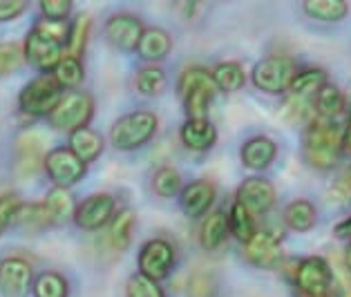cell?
<instances>
[{
    "label": "cell",
    "mask_w": 351,
    "mask_h": 297,
    "mask_svg": "<svg viewBox=\"0 0 351 297\" xmlns=\"http://www.w3.org/2000/svg\"><path fill=\"white\" fill-rule=\"evenodd\" d=\"M90 29H92L90 16L88 14L76 16L70 23V38H67V45H65V56H74V58L83 56L85 45H88V38H90Z\"/></svg>",
    "instance_id": "32"
},
{
    "label": "cell",
    "mask_w": 351,
    "mask_h": 297,
    "mask_svg": "<svg viewBox=\"0 0 351 297\" xmlns=\"http://www.w3.org/2000/svg\"><path fill=\"white\" fill-rule=\"evenodd\" d=\"M63 96V88L56 83L52 74H38L25 85L19 94V107L23 114L40 118L49 116Z\"/></svg>",
    "instance_id": "4"
},
{
    "label": "cell",
    "mask_w": 351,
    "mask_h": 297,
    "mask_svg": "<svg viewBox=\"0 0 351 297\" xmlns=\"http://www.w3.org/2000/svg\"><path fill=\"white\" fill-rule=\"evenodd\" d=\"M298 72L300 70H298L293 58L269 56L253 67L251 79H253L255 88L267 92V94H282V92H289Z\"/></svg>",
    "instance_id": "6"
},
{
    "label": "cell",
    "mask_w": 351,
    "mask_h": 297,
    "mask_svg": "<svg viewBox=\"0 0 351 297\" xmlns=\"http://www.w3.org/2000/svg\"><path fill=\"white\" fill-rule=\"evenodd\" d=\"M12 226L27 233H38L43 228L52 226V219H49L45 203H21L14 212Z\"/></svg>",
    "instance_id": "23"
},
{
    "label": "cell",
    "mask_w": 351,
    "mask_h": 297,
    "mask_svg": "<svg viewBox=\"0 0 351 297\" xmlns=\"http://www.w3.org/2000/svg\"><path fill=\"white\" fill-rule=\"evenodd\" d=\"M143 23L132 14H114L106 21V38L121 52H132L143 36Z\"/></svg>",
    "instance_id": "12"
},
{
    "label": "cell",
    "mask_w": 351,
    "mask_h": 297,
    "mask_svg": "<svg viewBox=\"0 0 351 297\" xmlns=\"http://www.w3.org/2000/svg\"><path fill=\"white\" fill-rule=\"evenodd\" d=\"M327 85V72L318 70V67H309V70H300L295 74L293 83H291V96L295 99H306L309 101L311 96H315L318 92Z\"/></svg>",
    "instance_id": "26"
},
{
    "label": "cell",
    "mask_w": 351,
    "mask_h": 297,
    "mask_svg": "<svg viewBox=\"0 0 351 297\" xmlns=\"http://www.w3.org/2000/svg\"><path fill=\"white\" fill-rule=\"evenodd\" d=\"M38 139L36 137H23L21 139V168L23 172H32L40 166V146H38Z\"/></svg>",
    "instance_id": "38"
},
{
    "label": "cell",
    "mask_w": 351,
    "mask_h": 297,
    "mask_svg": "<svg viewBox=\"0 0 351 297\" xmlns=\"http://www.w3.org/2000/svg\"><path fill=\"white\" fill-rule=\"evenodd\" d=\"M228 228H230V235L242 244H246L255 233H258L255 231L253 215L237 199L233 201V206H230V212H228Z\"/></svg>",
    "instance_id": "31"
},
{
    "label": "cell",
    "mask_w": 351,
    "mask_h": 297,
    "mask_svg": "<svg viewBox=\"0 0 351 297\" xmlns=\"http://www.w3.org/2000/svg\"><path fill=\"white\" fill-rule=\"evenodd\" d=\"M228 233H230L228 217L221 210H213L204 217V224L199 231V242L206 250H217L219 246H224Z\"/></svg>",
    "instance_id": "21"
},
{
    "label": "cell",
    "mask_w": 351,
    "mask_h": 297,
    "mask_svg": "<svg viewBox=\"0 0 351 297\" xmlns=\"http://www.w3.org/2000/svg\"><path fill=\"white\" fill-rule=\"evenodd\" d=\"M182 143L193 152H206L215 146L217 141V130L208 118H188L182 125Z\"/></svg>",
    "instance_id": "17"
},
{
    "label": "cell",
    "mask_w": 351,
    "mask_h": 297,
    "mask_svg": "<svg viewBox=\"0 0 351 297\" xmlns=\"http://www.w3.org/2000/svg\"><path fill=\"white\" fill-rule=\"evenodd\" d=\"M27 63L25 61V49L19 42H0V76L19 72Z\"/></svg>",
    "instance_id": "36"
},
{
    "label": "cell",
    "mask_w": 351,
    "mask_h": 297,
    "mask_svg": "<svg viewBox=\"0 0 351 297\" xmlns=\"http://www.w3.org/2000/svg\"><path fill=\"white\" fill-rule=\"evenodd\" d=\"M34 284L32 264L23 257H5L0 261V291L7 297H25Z\"/></svg>",
    "instance_id": "13"
},
{
    "label": "cell",
    "mask_w": 351,
    "mask_h": 297,
    "mask_svg": "<svg viewBox=\"0 0 351 297\" xmlns=\"http://www.w3.org/2000/svg\"><path fill=\"white\" fill-rule=\"evenodd\" d=\"M25 61H27L34 70H38L43 74L54 72V67L58 65V61L65 56V47L58 45L56 40L43 36L38 29H29L27 38H25Z\"/></svg>",
    "instance_id": "11"
},
{
    "label": "cell",
    "mask_w": 351,
    "mask_h": 297,
    "mask_svg": "<svg viewBox=\"0 0 351 297\" xmlns=\"http://www.w3.org/2000/svg\"><path fill=\"white\" fill-rule=\"evenodd\" d=\"M19 206H21V199L16 197L14 192L0 194V235H3L7 228L12 226L14 212H16V208H19Z\"/></svg>",
    "instance_id": "40"
},
{
    "label": "cell",
    "mask_w": 351,
    "mask_h": 297,
    "mask_svg": "<svg viewBox=\"0 0 351 297\" xmlns=\"http://www.w3.org/2000/svg\"><path fill=\"white\" fill-rule=\"evenodd\" d=\"M134 85L143 96H159L166 90V72L157 65H145L136 72Z\"/></svg>",
    "instance_id": "34"
},
{
    "label": "cell",
    "mask_w": 351,
    "mask_h": 297,
    "mask_svg": "<svg viewBox=\"0 0 351 297\" xmlns=\"http://www.w3.org/2000/svg\"><path fill=\"white\" fill-rule=\"evenodd\" d=\"M117 215V201L112 194L108 192H97L85 197L79 206H76L74 219L72 222L81 228V231H101L104 226H108Z\"/></svg>",
    "instance_id": "10"
},
{
    "label": "cell",
    "mask_w": 351,
    "mask_h": 297,
    "mask_svg": "<svg viewBox=\"0 0 351 297\" xmlns=\"http://www.w3.org/2000/svg\"><path fill=\"white\" fill-rule=\"evenodd\" d=\"M347 266L351 268V246H349V250H347Z\"/></svg>",
    "instance_id": "45"
},
{
    "label": "cell",
    "mask_w": 351,
    "mask_h": 297,
    "mask_svg": "<svg viewBox=\"0 0 351 297\" xmlns=\"http://www.w3.org/2000/svg\"><path fill=\"white\" fill-rule=\"evenodd\" d=\"M302 10L306 16H311L315 21L336 23V21L345 18L349 7H347V3H342V0H306L302 5Z\"/></svg>",
    "instance_id": "29"
},
{
    "label": "cell",
    "mask_w": 351,
    "mask_h": 297,
    "mask_svg": "<svg viewBox=\"0 0 351 297\" xmlns=\"http://www.w3.org/2000/svg\"><path fill=\"white\" fill-rule=\"evenodd\" d=\"M215 201V185L210 181H193L179 194V206L188 217H206Z\"/></svg>",
    "instance_id": "16"
},
{
    "label": "cell",
    "mask_w": 351,
    "mask_h": 297,
    "mask_svg": "<svg viewBox=\"0 0 351 297\" xmlns=\"http://www.w3.org/2000/svg\"><path fill=\"white\" fill-rule=\"evenodd\" d=\"M125 297H166V293H164V288L159 286V282L136 273L128 279Z\"/></svg>",
    "instance_id": "37"
},
{
    "label": "cell",
    "mask_w": 351,
    "mask_h": 297,
    "mask_svg": "<svg viewBox=\"0 0 351 297\" xmlns=\"http://www.w3.org/2000/svg\"><path fill=\"white\" fill-rule=\"evenodd\" d=\"M345 105H347V99L342 94V90L331 83L324 85L318 94L313 96L315 114H318V118H322V121H336V118L345 112Z\"/></svg>",
    "instance_id": "22"
},
{
    "label": "cell",
    "mask_w": 351,
    "mask_h": 297,
    "mask_svg": "<svg viewBox=\"0 0 351 297\" xmlns=\"http://www.w3.org/2000/svg\"><path fill=\"white\" fill-rule=\"evenodd\" d=\"M152 190H155L161 199H173L177 194H182L184 183H182V175L177 172L175 168H159L155 177H152Z\"/></svg>",
    "instance_id": "35"
},
{
    "label": "cell",
    "mask_w": 351,
    "mask_h": 297,
    "mask_svg": "<svg viewBox=\"0 0 351 297\" xmlns=\"http://www.w3.org/2000/svg\"><path fill=\"white\" fill-rule=\"evenodd\" d=\"M213 79L217 83V90L221 92H237L244 88L246 83V74L242 70V65L235 61H226L219 63L213 72Z\"/></svg>",
    "instance_id": "33"
},
{
    "label": "cell",
    "mask_w": 351,
    "mask_h": 297,
    "mask_svg": "<svg viewBox=\"0 0 351 297\" xmlns=\"http://www.w3.org/2000/svg\"><path fill=\"white\" fill-rule=\"evenodd\" d=\"M94 114V99L83 90L63 92L61 101L54 107V112L47 116L49 125L61 132H76L81 127H88Z\"/></svg>",
    "instance_id": "5"
},
{
    "label": "cell",
    "mask_w": 351,
    "mask_h": 297,
    "mask_svg": "<svg viewBox=\"0 0 351 297\" xmlns=\"http://www.w3.org/2000/svg\"><path fill=\"white\" fill-rule=\"evenodd\" d=\"M173 49V38L166 29H159V27H148L143 31V36L136 45V54H139L141 61H145L148 65L152 63H159L170 54Z\"/></svg>",
    "instance_id": "18"
},
{
    "label": "cell",
    "mask_w": 351,
    "mask_h": 297,
    "mask_svg": "<svg viewBox=\"0 0 351 297\" xmlns=\"http://www.w3.org/2000/svg\"><path fill=\"white\" fill-rule=\"evenodd\" d=\"M333 235H336L338 240H351V215L345 219V222H340L336 228H333Z\"/></svg>",
    "instance_id": "43"
},
{
    "label": "cell",
    "mask_w": 351,
    "mask_h": 297,
    "mask_svg": "<svg viewBox=\"0 0 351 297\" xmlns=\"http://www.w3.org/2000/svg\"><path fill=\"white\" fill-rule=\"evenodd\" d=\"M25 10H27L25 0H0V23L16 21Z\"/></svg>",
    "instance_id": "41"
},
{
    "label": "cell",
    "mask_w": 351,
    "mask_h": 297,
    "mask_svg": "<svg viewBox=\"0 0 351 297\" xmlns=\"http://www.w3.org/2000/svg\"><path fill=\"white\" fill-rule=\"evenodd\" d=\"M67 148H70L74 155L88 166L101 157V152H104V148H106V141L97 130H92V127H81V130L70 134V146Z\"/></svg>",
    "instance_id": "20"
},
{
    "label": "cell",
    "mask_w": 351,
    "mask_h": 297,
    "mask_svg": "<svg viewBox=\"0 0 351 297\" xmlns=\"http://www.w3.org/2000/svg\"><path fill=\"white\" fill-rule=\"evenodd\" d=\"M345 148L351 152V109H349V118H347V127H345Z\"/></svg>",
    "instance_id": "44"
},
{
    "label": "cell",
    "mask_w": 351,
    "mask_h": 297,
    "mask_svg": "<svg viewBox=\"0 0 351 297\" xmlns=\"http://www.w3.org/2000/svg\"><path fill=\"white\" fill-rule=\"evenodd\" d=\"M43 168H45V172L54 185L67 190L79 183L85 177V172H88V166L65 146L49 150L45 159H43Z\"/></svg>",
    "instance_id": "7"
},
{
    "label": "cell",
    "mask_w": 351,
    "mask_h": 297,
    "mask_svg": "<svg viewBox=\"0 0 351 297\" xmlns=\"http://www.w3.org/2000/svg\"><path fill=\"white\" fill-rule=\"evenodd\" d=\"M315 219H318L315 206L306 199H295L285 208V222L291 231H295V233H304V231H309V228H313Z\"/></svg>",
    "instance_id": "27"
},
{
    "label": "cell",
    "mask_w": 351,
    "mask_h": 297,
    "mask_svg": "<svg viewBox=\"0 0 351 297\" xmlns=\"http://www.w3.org/2000/svg\"><path fill=\"white\" fill-rule=\"evenodd\" d=\"M244 257L258 268H276L282 261V246L276 235L267 231L255 233L244 244Z\"/></svg>",
    "instance_id": "15"
},
{
    "label": "cell",
    "mask_w": 351,
    "mask_h": 297,
    "mask_svg": "<svg viewBox=\"0 0 351 297\" xmlns=\"http://www.w3.org/2000/svg\"><path fill=\"white\" fill-rule=\"evenodd\" d=\"M52 76L56 79V83L61 85L63 90L72 92L76 90L85 79V70H83V63L81 58H74V56H63L58 65L54 67Z\"/></svg>",
    "instance_id": "30"
},
{
    "label": "cell",
    "mask_w": 351,
    "mask_h": 297,
    "mask_svg": "<svg viewBox=\"0 0 351 297\" xmlns=\"http://www.w3.org/2000/svg\"><path fill=\"white\" fill-rule=\"evenodd\" d=\"M293 282L304 297H327L333 284L331 266L322 257H306L298 264Z\"/></svg>",
    "instance_id": "9"
},
{
    "label": "cell",
    "mask_w": 351,
    "mask_h": 297,
    "mask_svg": "<svg viewBox=\"0 0 351 297\" xmlns=\"http://www.w3.org/2000/svg\"><path fill=\"white\" fill-rule=\"evenodd\" d=\"M175 259H177V253H175V246L170 244L164 237H155V240H148L139 250V273L155 279V282H161L166 279L175 268Z\"/></svg>",
    "instance_id": "8"
},
{
    "label": "cell",
    "mask_w": 351,
    "mask_h": 297,
    "mask_svg": "<svg viewBox=\"0 0 351 297\" xmlns=\"http://www.w3.org/2000/svg\"><path fill=\"white\" fill-rule=\"evenodd\" d=\"M38 12L45 21H67L72 14V3L70 0H43Z\"/></svg>",
    "instance_id": "39"
},
{
    "label": "cell",
    "mask_w": 351,
    "mask_h": 297,
    "mask_svg": "<svg viewBox=\"0 0 351 297\" xmlns=\"http://www.w3.org/2000/svg\"><path fill=\"white\" fill-rule=\"evenodd\" d=\"M177 90L184 101L188 118H206L210 101L219 92L213 72L204 70V67H188L179 79Z\"/></svg>",
    "instance_id": "3"
},
{
    "label": "cell",
    "mask_w": 351,
    "mask_h": 297,
    "mask_svg": "<svg viewBox=\"0 0 351 297\" xmlns=\"http://www.w3.org/2000/svg\"><path fill=\"white\" fill-rule=\"evenodd\" d=\"M134 212L132 210H119L114 219L110 222L108 228V244L112 246L117 253H123L132 242V233H134Z\"/></svg>",
    "instance_id": "25"
},
{
    "label": "cell",
    "mask_w": 351,
    "mask_h": 297,
    "mask_svg": "<svg viewBox=\"0 0 351 297\" xmlns=\"http://www.w3.org/2000/svg\"><path fill=\"white\" fill-rule=\"evenodd\" d=\"M345 150V132L336 121H315L306 127L302 155L304 161L315 170H331L338 166V161Z\"/></svg>",
    "instance_id": "1"
},
{
    "label": "cell",
    "mask_w": 351,
    "mask_h": 297,
    "mask_svg": "<svg viewBox=\"0 0 351 297\" xmlns=\"http://www.w3.org/2000/svg\"><path fill=\"white\" fill-rule=\"evenodd\" d=\"M43 203H45V208L49 212L52 226H61L65 222H70V219H74L76 203H74L72 192L67 188H58V185H54V188L47 192V197Z\"/></svg>",
    "instance_id": "24"
},
{
    "label": "cell",
    "mask_w": 351,
    "mask_h": 297,
    "mask_svg": "<svg viewBox=\"0 0 351 297\" xmlns=\"http://www.w3.org/2000/svg\"><path fill=\"white\" fill-rule=\"evenodd\" d=\"M237 201L251 212V215H267L276 206V188L269 179L251 177L244 179L237 188Z\"/></svg>",
    "instance_id": "14"
},
{
    "label": "cell",
    "mask_w": 351,
    "mask_h": 297,
    "mask_svg": "<svg viewBox=\"0 0 351 297\" xmlns=\"http://www.w3.org/2000/svg\"><path fill=\"white\" fill-rule=\"evenodd\" d=\"M157 114L150 109H136L121 118H117L112 130H110V143L121 150V152H132L143 148L145 143H150L152 137L157 134Z\"/></svg>",
    "instance_id": "2"
},
{
    "label": "cell",
    "mask_w": 351,
    "mask_h": 297,
    "mask_svg": "<svg viewBox=\"0 0 351 297\" xmlns=\"http://www.w3.org/2000/svg\"><path fill=\"white\" fill-rule=\"evenodd\" d=\"M213 279L208 275H195L191 282V297H210L213 295Z\"/></svg>",
    "instance_id": "42"
},
{
    "label": "cell",
    "mask_w": 351,
    "mask_h": 297,
    "mask_svg": "<svg viewBox=\"0 0 351 297\" xmlns=\"http://www.w3.org/2000/svg\"><path fill=\"white\" fill-rule=\"evenodd\" d=\"M32 293L34 297H70V282L56 270H43L34 277Z\"/></svg>",
    "instance_id": "28"
},
{
    "label": "cell",
    "mask_w": 351,
    "mask_h": 297,
    "mask_svg": "<svg viewBox=\"0 0 351 297\" xmlns=\"http://www.w3.org/2000/svg\"><path fill=\"white\" fill-rule=\"evenodd\" d=\"M239 155H242V164L248 170L260 172V170H267L273 161H276L278 146L269 137H253V139H248L244 143Z\"/></svg>",
    "instance_id": "19"
}]
</instances>
